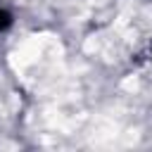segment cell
<instances>
[{
	"label": "cell",
	"instance_id": "cell-1",
	"mask_svg": "<svg viewBox=\"0 0 152 152\" xmlns=\"http://www.w3.org/2000/svg\"><path fill=\"white\" fill-rule=\"evenodd\" d=\"M10 24H12V14L7 10H0V31L10 28Z\"/></svg>",
	"mask_w": 152,
	"mask_h": 152
}]
</instances>
